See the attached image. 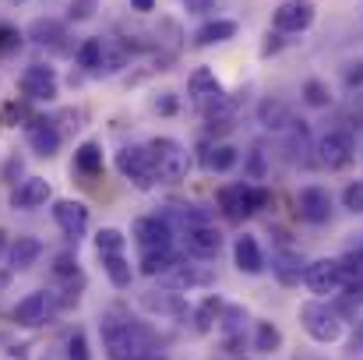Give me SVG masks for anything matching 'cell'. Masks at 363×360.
<instances>
[{
    "label": "cell",
    "mask_w": 363,
    "mask_h": 360,
    "mask_svg": "<svg viewBox=\"0 0 363 360\" xmlns=\"http://www.w3.org/2000/svg\"><path fill=\"white\" fill-rule=\"evenodd\" d=\"M103 332V350L110 360H145L152 357V343H148V332L127 318H103L99 325Z\"/></svg>",
    "instance_id": "obj_1"
},
{
    "label": "cell",
    "mask_w": 363,
    "mask_h": 360,
    "mask_svg": "<svg viewBox=\"0 0 363 360\" xmlns=\"http://www.w3.org/2000/svg\"><path fill=\"white\" fill-rule=\"evenodd\" d=\"M152 163H155V177L159 184H180L191 170V156L177 138H152L148 141Z\"/></svg>",
    "instance_id": "obj_2"
},
{
    "label": "cell",
    "mask_w": 363,
    "mask_h": 360,
    "mask_svg": "<svg viewBox=\"0 0 363 360\" xmlns=\"http://www.w3.org/2000/svg\"><path fill=\"white\" fill-rule=\"evenodd\" d=\"M117 170H121L123 180H130L134 187H141V191H152L155 184H159V177H155V163H152V152H148V145H127L117 152Z\"/></svg>",
    "instance_id": "obj_3"
},
{
    "label": "cell",
    "mask_w": 363,
    "mask_h": 360,
    "mask_svg": "<svg viewBox=\"0 0 363 360\" xmlns=\"http://www.w3.org/2000/svg\"><path fill=\"white\" fill-rule=\"evenodd\" d=\"M268 198H272V195H268L264 187H250V184H226V187L219 191V209L226 212V219L240 223V219H247V216H254Z\"/></svg>",
    "instance_id": "obj_4"
},
{
    "label": "cell",
    "mask_w": 363,
    "mask_h": 360,
    "mask_svg": "<svg viewBox=\"0 0 363 360\" xmlns=\"http://www.w3.org/2000/svg\"><path fill=\"white\" fill-rule=\"evenodd\" d=\"M300 322H303L307 336L318 339V343H335L342 336V322H339V315L328 304H318V300L314 304H303L300 307Z\"/></svg>",
    "instance_id": "obj_5"
},
{
    "label": "cell",
    "mask_w": 363,
    "mask_h": 360,
    "mask_svg": "<svg viewBox=\"0 0 363 360\" xmlns=\"http://www.w3.org/2000/svg\"><path fill=\"white\" fill-rule=\"evenodd\" d=\"M18 89H21V96L32 99V103H50V99H57V92H60V78H57L53 67L32 64V67H25V75L18 78Z\"/></svg>",
    "instance_id": "obj_6"
},
{
    "label": "cell",
    "mask_w": 363,
    "mask_h": 360,
    "mask_svg": "<svg viewBox=\"0 0 363 360\" xmlns=\"http://www.w3.org/2000/svg\"><path fill=\"white\" fill-rule=\"evenodd\" d=\"M187 96H191V103L198 110H212L226 92H223V82L216 78L212 67H194L191 78H187Z\"/></svg>",
    "instance_id": "obj_7"
},
{
    "label": "cell",
    "mask_w": 363,
    "mask_h": 360,
    "mask_svg": "<svg viewBox=\"0 0 363 360\" xmlns=\"http://www.w3.org/2000/svg\"><path fill=\"white\" fill-rule=\"evenodd\" d=\"M53 223L60 227V234L67 240L85 237V230H89V209H85V202H74V198L53 202Z\"/></svg>",
    "instance_id": "obj_8"
},
{
    "label": "cell",
    "mask_w": 363,
    "mask_h": 360,
    "mask_svg": "<svg viewBox=\"0 0 363 360\" xmlns=\"http://www.w3.org/2000/svg\"><path fill=\"white\" fill-rule=\"evenodd\" d=\"M318 159H321V166H328V170H342V166L353 159V134H350V131H328V134L318 141Z\"/></svg>",
    "instance_id": "obj_9"
},
{
    "label": "cell",
    "mask_w": 363,
    "mask_h": 360,
    "mask_svg": "<svg viewBox=\"0 0 363 360\" xmlns=\"http://www.w3.org/2000/svg\"><path fill=\"white\" fill-rule=\"evenodd\" d=\"M159 283L166 286V290H194V286H208L212 283V272L205 268V265H187V261H173L162 276H159Z\"/></svg>",
    "instance_id": "obj_10"
},
{
    "label": "cell",
    "mask_w": 363,
    "mask_h": 360,
    "mask_svg": "<svg viewBox=\"0 0 363 360\" xmlns=\"http://www.w3.org/2000/svg\"><path fill=\"white\" fill-rule=\"evenodd\" d=\"M303 283H307L311 293H321V297H325V293H335L346 279H342V268H339L335 258H321V261H311V265H307Z\"/></svg>",
    "instance_id": "obj_11"
},
{
    "label": "cell",
    "mask_w": 363,
    "mask_h": 360,
    "mask_svg": "<svg viewBox=\"0 0 363 360\" xmlns=\"http://www.w3.org/2000/svg\"><path fill=\"white\" fill-rule=\"evenodd\" d=\"M275 28L279 32H303L314 21V4L311 0H282L275 7Z\"/></svg>",
    "instance_id": "obj_12"
},
{
    "label": "cell",
    "mask_w": 363,
    "mask_h": 360,
    "mask_svg": "<svg viewBox=\"0 0 363 360\" xmlns=\"http://www.w3.org/2000/svg\"><path fill=\"white\" fill-rule=\"evenodd\" d=\"M25 134H28V145H32V152H35V156H43V159L57 156V148H60V131L53 127V120L28 117Z\"/></svg>",
    "instance_id": "obj_13"
},
{
    "label": "cell",
    "mask_w": 363,
    "mask_h": 360,
    "mask_svg": "<svg viewBox=\"0 0 363 360\" xmlns=\"http://www.w3.org/2000/svg\"><path fill=\"white\" fill-rule=\"evenodd\" d=\"M50 198H53L50 180H43V177H25V180H18V187L11 191V209H39V205H46Z\"/></svg>",
    "instance_id": "obj_14"
},
{
    "label": "cell",
    "mask_w": 363,
    "mask_h": 360,
    "mask_svg": "<svg viewBox=\"0 0 363 360\" xmlns=\"http://www.w3.org/2000/svg\"><path fill=\"white\" fill-rule=\"evenodd\" d=\"M134 240L141 244V251L169 247V240H173L169 219H159V216H141V219H134Z\"/></svg>",
    "instance_id": "obj_15"
},
{
    "label": "cell",
    "mask_w": 363,
    "mask_h": 360,
    "mask_svg": "<svg viewBox=\"0 0 363 360\" xmlns=\"http://www.w3.org/2000/svg\"><path fill=\"white\" fill-rule=\"evenodd\" d=\"M50 307H53V297H50L46 290H35V293H28L25 300H18V307H14V322H18L21 329H35V325L46 322Z\"/></svg>",
    "instance_id": "obj_16"
},
{
    "label": "cell",
    "mask_w": 363,
    "mask_h": 360,
    "mask_svg": "<svg viewBox=\"0 0 363 360\" xmlns=\"http://www.w3.org/2000/svg\"><path fill=\"white\" fill-rule=\"evenodd\" d=\"M184 240H187V251H191L194 258H216L219 247H223V234H219L212 223L187 227V230H184Z\"/></svg>",
    "instance_id": "obj_17"
},
{
    "label": "cell",
    "mask_w": 363,
    "mask_h": 360,
    "mask_svg": "<svg viewBox=\"0 0 363 360\" xmlns=\"http://www.w3.org/2000/svg\"><path fill=\"white\" fill-rule=\"evenodd\" d=\"M296 209H300V216H303L307 223H328V216H332V198H328V191H321V187H303V191L296 195Z\"/></svg>",
    "instance_id": "obj_18"
},
{
    "label": "cell",
    "mask_w": 363,
    "mask_h": 360,
    "mask_svg": "<svg viewBox=\"0 0 363 360\" xmlns=\"http://www.w3.org/2000/svg\"><path fill=\"white\" fill-rule=\"evenodd\" d=\"M233 261H237V268H240V272H247V276L264 272V254H261L257 240L250 237V234L237 237V244H233Z\"/></svg>",
    "instance_id": "obj_19"
},
{
    "label": "cell",
    "mask_w": 363,
    "mask_h": 360,
    "mask_svg": "<svg viewBox=\"0 0 363 360\" xmlns=\"http://www.w3.org/2000/svg\"><path fill=\"white\" fill-rule=\"evenodd\" d=\"M28 39L35 43V46H53V50H67L60 39H67V28L60 25V21H53V18H35L32 25H28Z\"/></svg>",
    "instance_id": "obj_20"
},
{
    "label": "cell",
    "mask_w": 363,
    "mask_h": 360,
    "mask_svg": "<svg viewBox=\"0 0 363 360\" xmlns=\"http://www.w3.org/2000/svg\"><path fill=\"white\" fill-rule=\"evenodd\" d=\"M237 21L233 18H212V21H205L198 32H194V46H216V43H226V39H233L237 36Z\"/></svg>",
    "instance_id": "obj_21"
},
{
    "label": "cell",
    "mask_w": 363,
    "mask_h": 360,
    "mask_svg": "<svg viewBox=\"0 0 363 360\" xmlns=\"http://www.w3.org/2000/svg\"><path fill=\"white\" fill-rule=\"evenodd\" d=\"M39 254H43V240L39 237H14L11 251H7V261H11V268H28V265L39 261Z\"/></svg>",
    "instance_id": "obj_22"
},
{
    "label": "cell",
    "mask_w": 363,
    "mask_h": 360,
    "mask_svg": "<svg viewBox=\"0 0 363 360\" xmlns=\"http://www.w3.org/2000/svg\"><path fill=\"white\" fill-rule=\"evenodd\" d=\"M74 170L82 177H99L103 173V148H99V141H82L74 148Z\"/></svg>",
    "instance_id": "obj_23"
},
{
    "label": "cell",
    "mask_w": 363,
    "mask_h": 360,
    "mask_svg": "<svg viewBox=\"0 0 363 360\" xmlns=\"http://www.w3.org/2000/svg\"><path fill=\"white\" fill-rule=\"evenodd\" d=\"M237 159H240V152L233 145H216V148H205L201 152V166L208 173H226V170L237 166Z\"/></svg>",
    "instance_id": "obj_24"
},
{
    "label": "cell",
    "mask_w": 363,
    "mask_h": 360,
    "mask_svg": "<svg viewBox=\"0 0 363 360\" xmlns=\"http://www.w3.org/2000/svg\"><path fill=\"white\" fill-rule=\"evenodd\" d=\"M127 60H130V50H127L123 39H103V67H99V75H117V71L127 67Z\"/></svg>",
    "instance_id": "obj_25"
},
{
    "label": "cell",
    "mask_w": 363,
    "mask_h": 360,
    "mask_svg": "<svg viewBox=\"0 0 363 360\" xmlns=\"http://www.w3.org/2000/svg\"><path fill=\"white\" fill-rule=\"evenodd\" d=\"M141 307H148L152 315H184V311H187L184 300H180L173 290H166V293H145V297H141Z\"/></svg>",
    "instance_id": "obj_26"
},
{
    "label": "cell",
    "mask_w": 363,
    "mask_h": 360,
    "mask_svg": "<svg viewBox=\"0 0 363 360\" xmlns=\"http://www.w3.org/2000/svg\"><path fill=\"white\" fill-rule=\"evenodd\" d=\"M103 272L110 276V283L117 290H127L130 279H134V268H130V261L123 254H103Z\"/></svg>",
    "instance_id": "obj_27"
},
{
    "label": "cell",
    "mask_w": 363,
    "mask_h": 360,
    "mask_svg": "<svg viewBox=\"0 0 363 360\" xmlns=\"http://www.w3.org/2000/svg\"><path fill=\"white\" fill-rule=\"evenodd\" d=\"M177 261L173 247H155V251H141V276H162L169 265Z\"/></svg>",
    "instance_id": "obj_28"
},
{
    "label": "cell",
    "mask_w": 363,
    "mask_h": 360,
    "mask_svg": "<svg viewBox=\"0 0 363 360\" xmlns=\"http://www.w3.org/2000/svg\"><path fill=\"white\" fill-rule=\"evenodd\" d=\"M257 120H261L264 127H272V131H282L286 124H293L289 107H286V103H279V99H264V103L257 107Z\"/></svg>",
    "instance_id": "obj_29"
},
{
    "label": "cell",
    "mask_w": 363,
    "mask_h": 360,
    "mask_svg": "<svg viewBox=\"0 0 363 360\" xmlns=\"http://www.w3.org/2000/svg\"><path fill=\"white\" fill-rule=\"evenodd\" d=\"M74 57H78V67H85L89 75H99V67H103V39L99 36L96 39H85Z\"/></svg>",
    "instance_id": "obj_30"
},
{
    "label": "cell",
    "mask_w": 363,
    "mask_h": 360,
    "mask_svg": "<svg viewBox=\"0 0 363 360\" xmlns=\"http://www.w3.org/2000/svg\"><path fill=\"white\" fill-rule=\"evenodd\" d=\"M254 347L257 354H275L282 347V332L272 325V322H257V336H254Z\"/></svg>",
    "instance_id": "obj_31"
},
{
    "label": "cell",
    "mask_w": 363,
    "mask_h": 360,
    "mask_svg": "<svg viewBox=\"0 0 363 360\" xmlns=\"http://www.w3.org/2000/svg\"><path fill=\"white\" fill-rule=\"evenodd\" d=\"M123 244H127V237L117 227H106V230L96 234V251L99 254H123Z\"/></svg>",
    "instance_id": "obj_32"
},
{
    "label": "cell",
    "mask_w": 363,
    "mask_h": 360,
    "mask_svg": "<svg viewBox=\"0 0 363 360\" xmlns=\"http://www.w3.org/2000/svg\"><path fill=\"white\" fill-rule=\"evenodd\" d=\"M219 315H223V300H219V297H208V300L194 311V329H198V332H208Z\"/></svg>",
    "instance_id": "obj_33"
},
{
    "label": "cell",
    "mask_w": 363,
    "mask_h": 360,
    "mask_svg": "<svg viewBox=\"0 0 363 360\" xmlns=\"http://www.w3.org/2000/svg\"><path fill=\"white\" fill-rule=\"evenodd\" d=\"M303 99H307L311 107H328V103H332V96H328L325 82H318V78H311V82L303 85Z\"/></svg>",
    "instance_id": "obj_34"
},
{
    "label": "cell",
    "mask_w": 363,
    "mask_h": 360,
    "mask_svg": "<svg viewBox=\"0 0 363 360\" xmlns=\"http://www.w3.org/2000/svg\"><path fill=\"white\" fill-rule=\"evenodd\" d=\"M96 4H99V0H71V4H67V18H71V21H89V18L96 14Z\"/></svg>",
    "instance_id": "obj_35"
},
{
    "label": "cell",
    "mask_w": 363,
    "mask_h": 360,
    "mask_svg": "<svg viewBox=\"0 0 363 360\" xmlns=\"http://www.w3.org/2000/svg\"><path fill=\"white\" fill-rule=\"evenodd\" d=\"M53 272H57L60 279H71V276L78 272V258H74L71 251H64V254H57V258H53Z\"/></svg>",
    "instance_id": "obj_36"
},
{
    "label": "cell",
    "mask_w": 363,
    "mask_h": 360,
    "mask_svg": "<svg viewBox=\"0 0 363 360\" xmlns=\"http://www.w3.org/2000/svg\"><path fill=\"white\" fill-rule=\"evenodd\" d=\"M342 205H346L350 212H363V180L350 184V187L342 191Z\"/></svg>",
    "instance_id": "obj_37"
},
{
    "label": "cell",
    "mask_w": 363,
    "mask_h": 360,
    "mask_svg": "<svg viewBox=\"0 0 363 360\" xmlns=\"http://www.w3.org/2000/svg\"><path fill=\"white\" fill-rule=\"evenodd\" d=\"M67 357H71V360H89V343H85V332H71V336H67Z\"/></svg>",
    "instance_id": "obj_38"
},
{
    "label": "cell",
    "mask_w": 363,
    "mask_h": 360,
    "mask_svg": "<svg viewBox=\"0 0 363 360\" xmlns=\"http://www.w3.org/2000/svg\"><path fill=\"white\" fill-rule=\"evenodd\" d=\"M0 177H4L7 184H14V180L21 177V156H11V159L4 163V170H0Z\"/></svg>",
    "instance_id": "obj_39"
},
{
    "label": "cell",
    "mask_w": 363,
    "mask_h": 360,
    "mask_svg": "<svg viewBox=\"0 0 363 360\" xmlns=\"http://www.w3.org/2000/svg\"><path fill=\"white\" fill-rule=\"evenodd\" d=\"M21 43V36L14 32V28H7V25H0V53H11L14 46Z\"/></svg>",
    "instance_id": "obj_40"
},
{
    "label": "cell",
    "mask_w": 363,
    "mask_h": 360,
    "mask_svg": "<svg viewBox=\"0 0 363 360\" xmlns=\"http://www.w3.org/2000/svg\"><path fill=\"white\" fill-rule=\"evenodd\" d=\"M155 114H166V117L177 114V96H173V92H162V96L155 99Z\"/></svg>",
    "instance_id": "obj_41"
},
{
    "label": "cell",
    "mask_w": 363,
    "mask_h": 360,
    "mask_svg": "<svg viewBox=\"0 0 363 360\" xmlns=\"http://www.w3.org/2000/svg\"><path fill=\"white\" fill-rule=\"evenodd\" d=\"M357 82H363V60L350 64V71H346V85H357Z\"/></svg>",
    "instance_id": "obj_42"
},
{
    "label": "cell",
    "mask_w": 363,
    "mask_h": 360,
    "mask_svg": "<svg viewBox=\"0 0 363 360\" xmlns=\"http://www.w3.org/2000/svg\"><path fill=\"white\" fill-rule=\"evenodd\" d=\"M130 11H138V14H148V11H155V0H130Z\"/></svg>",
    "instance_id": "obj_43"
},
{
    "label": "cell",
    "mask_w": 363,
    "mask_h": 360,
    "mask_svg": "<svg viewBox=\"0 0 363 360\" xmlns=\"http://www.w3.org/2000/svg\"><path fill=\"white\" fill-rule=\"evenodd\" d=\"M11 286V268H0V293Z\"/></svg>",
    "instance_id": "obj_44"
},
{
    "label": "cell",
    "mask_w": 363,
    "mask_h": 360,
    "mask_svg": "<svg viewBox=\"0 0 363 360\" xmlns=\"http://www.w3.org/2000/svg\"><path fill=\"white\" fill-rule=\"evenodd\" d=\"M4 247H7V230H0V254H4Z\"/></svg>",
    "instance_id": "obj_45"
},
{
    "label": "cell",
    "mask_w": 363,
    "mask_h": 360,
    "mask_svg": "<svg viewBox=\"0 0 363 360\" xmlns=\"http://www.w3.org/2000/svg\"><path fill=\"white\" fill-rule=\"evenodd\" d=\"M360 254H363V251H360Z\"/></svg>",
    "instance_id": "obj_46"
}]
</instances>
